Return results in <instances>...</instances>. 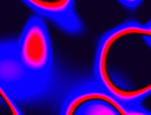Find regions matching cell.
<instances>
[{
	"label": "cell",
	"instance_id": "obj_1",
	"mask_svg": "<svg viewBox=\"0 0 151 115\" xmlns=\"http://www.w3.org/2000/svg\"><path fill=\"white\" fill-rule=\"evenodd\" d=\"M94 78L119 99L142 104L151 95V20H129L98 41Z\"/></svg>",
	"mask_w": 151,
	"mask_h": 115
},
{
	"label": "cell",
	"instance_id": "obj_2",
	"mask_svg": "<svg viewBox=\"0 0 151 115\" xmlns=\"http://www.w3.org/2000/svg\"><path fill=\"white\" fill-rule=\"evenodd\" d=\"M1 90L13 98H30L49 86L53 51L49 29L40 16L26 22L19 38L1 44Z\"/></svg>",
	"mask_w": 151,
	"mask_h": 115
},
{
	"label": "cell",
	"instance_id": "obj_3",
	"mask_svg": "<svg viewBox=\"0 0 151 115\" xmlns=\"http://www.w3.org/2000/svg\"><path fill=\"white\" fill-rule=\"evenodd\" d=\"M62 115H150L142 104L127 103L95 78L78 85L64 99Z\"/></svg>",
	"mask_w": 151,
	"mask_h": 115
},
{
	"label": "cell",
	"instance_id": "obj_4",
	"mask_svg": "<svg viewBox=\"0 0 151 115\" xmlns=\"http://www.w3.org/2000/svg\"><path fill=\"white\" fill-rule=\"evenodd\" d=\"M39 16H42L68 34H80L83 26L76 12V0H20Z\"/></svg>",
	"mask_w": 151,
	"mask_h": 115
},
{
	"label": "cell",
	"instance_id": "obj_5",
	"mask_svg": "<svg viewBox=\"0 0 151 115\" xmlns=\"http://www.w3.org/2000/svg\"><path fill=\"white\" fill-rule=\"evenodd\" d=\"M118 1L121 4H123L124 6L129 9H134L138 7L143 2V0H118Z\"/></svg>",
	"mask_w": 151,
	"mask_h": 115
}]
</instances>
